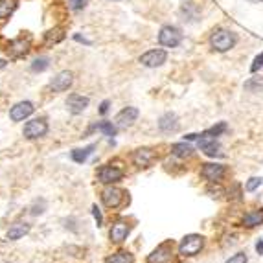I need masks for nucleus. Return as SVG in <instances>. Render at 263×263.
<instances>
[{"instance_id": "f257e3e1", "label": "nucleus", "mask_w": 263, "mask_h": 263, "mask_svg": "<svg viewBox=\"0 0 263 263\" xmlns=\"http://www.w3.org/2000/svg\"><path fill=\"white\" fill-rule=\"evenodd\" d=\"M237 42V35L230 30L219 28L210 35V46L216 52H228L235 46Z\"/></svg>"}, {"instance_id": "f03ea898", "label": "nucleus", "mask_w": 263, "mask_h": 263, "mask_svg": "<svg viewBox=\"0 0 263 263\" xmlns=\"http://www.w3.org/2000/svg\"><path fill=\"white\" fill-rule=\"evenodd\" d=\"M204 247V237L199 234H189V235H184L182 241L179 243V254L182 256H195L203 250Z\"/></svg>"}, {"instance_id": "7ed1b4c3", "label": "nucleus", "mask_w": 263, "mask_h": 263, "mask_svg": "<svg viewBox=\"0 0 263 263\" xmlns=\"http://www.w3.org/2000/svg\"><path fill=\"white\" fill-rule=\"evenodd\" d=\"M158 42L166 48H177L182 42V32L177 26H164L158 32Z\"/></svg>"}, {"instance_id": "20e7f679", "label": "nucleus", "mask_w": 263, "mask_h": 263, "mask_svg": "<svg viewBox=\"0 0 263 263\" xmlns=\"http://www.w3.org/2000/svg\"><path fill=\"white\" fill-rule=\"evenodd\" d=\"M46 133H48V122L44 120V118H35V120H30L28 124L24 125V131H22V134L28 140L42 138Z\"/></svg>"}, {"instance_id": "39448f33", "label": "nucleus", "mask_w": 263, "mask_h": 263, "mask_svg": "<svg viewBox=\"0 0 263 263\" xmlns=\"http://www.w3.org/2000/svg\"><path fill=\"white\" fill-rule=\"evenodd\" d=\"M168 59V54L166 50H162V48H155V50H149L146 52L144 56H140V63L144 66H148V68H157V66H162L166 63Z\"/></svg>"}, {"instance_id": "423d86ee", "label": "nucleus", "mask_w": 263, "mask_h": 263, "mask_svg": "<svg viewBox=\"0 0 263 263\" xmlns=\"http://www.w3.org/2000/svg\"><path fill=\"white\" fill-rule=\"evenodd\" d=\"M171 254H173V243L164 241L148 256V263H168L171 259Z\"/></svg>"}, {"instance_id": "0eeeda50", "label": "nucleus", "mask_w": 263, "mask_h": 263, "mask_svg": "<svg viewBox=\"0 0 263 263\" xmlns=\"http://www.w3.org/2000/svg\"><path fill=\"white\" fill-rule=\"evenodd\" d=\"M124 179V171L116 166H102L98 170V180L102 184H112Z\"/></svg>"}, {"instance_id": "6e6552de", "label": "nucleus", "mask_w": 263, "mask_h": 263, "mask_svg": "<svg viewBox=\"0 0 263 263\" xmlns=\"http://www.w3.org/2000/svg\"><path fill=\"white\" fill-rule=\"evenodd\" d=\"M199 149L206 155V157H217L221 155V144L217 142V138L208 136V134H199Z\"/></svg>"}, {"instance_id": "1a4fd4ad", "label": "nucleus", "mask_w": 263, "mask_h": 263, "mask_svg": "<svg viewBox=\"0 0 263 263\" xmlns=\"http://www.w3.org/2000/svg\"><path fill=\"white\" fill-rule=\"evenodd\" d=\"M155 160H157V153L153 151L151 148H138L133 153L134 166L138 168H149Z\"/></svg>"}, {"instance_id": "9d476101", "label": "nucleus", "mask_w": 263, "mask_h": 263, "mask_svg": "<svg viewBox=\"0 0 263 263\" xmlns=\"http://www.w3.org/2000/svg\"><path fill=\"white\" fill-rule=\"evenodd\" d=\"M225 171L226 168L223 164H217V162H212V164H203L201 168V177L210 182H217V180H221L225 177Z\"/></svg>"}, {"instance_id": "9b49d317", "label": "nucleus", "mask_w": 263, "mask_h": 263, "mask_svg": "<svg viewBox=\"0 0 263 263\" xmlns=\"http://www.w3.org/2000/svg\"><path fill=\"white\" fill-rule=\"evenodd\" d=\"M72 81H74L72 72L63 70V72H59V74L50 81V88L54 92H65V90H68V88L72 87Z\"/></svg>"}, {"instance_id": "f8f14e48", "label": "nucleus", "mask_w": 263, "mask_h": 263, "mask_svg": "<svg viewBox=\"0 0 263 263\" xmlns=\"http://www.w3.org/2000/svg\"><path fill=\"white\" fill-rule=\"evenodd\" d=\"M138 114L140 112L136 107H125V109H122V111L116 114L114 124L118 125V127H129V125H133L134 122H136Z\"/></svg>"}, {"instance_id": "ddd939ff", "label": "nucleus", "mask_w": 263, "mask_h": 263, "mask_svg": "<svg viewBox=\"0 0 263 263\" xmlns=\"http://www.w3.org/2000/svg\"><path fill=\"white\" fill-rule=\"evenodd\" d=\"M124 201V189L120 188H107L102 194V203L107 208H118Z\"/></svg>"}, {"instance_id": "4468645a", "label": "nucleus", "mask_w": 263, "mask_h": 263, "mask_svg": "<svg viewBox=\"0 0 263 263\" xmlns=\"http://www.w3.org/2000/svg\"><path fill=\"white\" fill-rule=\"evenodd\" d=\"M33 111H35V107H33L32 102H20L10 109V118L13 122H22L24 118L32 116Z\"/></svg>"}, {"instance_id": "2eb2a0df", "label": "nucleus", "mask_w": 263, "mask_h": 263, "mask_svg": "<svg viewBox=\"0 0 263 263\" xmlns=\"http://www.w3.org/2000/svg\"><path fill=\"white\" fill-rule=\"evenodd\" d=\"M158 129L164 134H171L179 131V116L175 112H166V114L160 116L158 120Z\"/></svg>"}, {"instance_id": "dca6fc26", "label": "nucleus", "mask_w": 263, "mask_h": 263, "mask_svg": "<svg viewBox=\"0 0 263 263\" xmlns=\"http://www.w3.org/2000/svg\"><path fill=\"white\" fill-rule=\"evenodd\" d=\"M88 98L87 96H81V94H70L68 100H66V107H68V111L72 114H81L88 107Z\"/></svg>"}, {"instance_id": "f3484780", "label": "nucleus", "mask_w": 263, "mask_h": 263, "mask_svg": "<svg viewBox=\"0 0 263 263\" xmlns=\"http://www.w3.org/2000/svg\"><path fill=\"white\" fill-rule=\"evenodd\" d=\"M131 232V226L127 225V223H114L111 228V241L112 243H122V241L127 240V235H129Z\"/></svg>"}, {"instance_id": "a211bd4d", "label": "nucleus", "mask_w": 263, "mask_h": 263, "mask_svg": "<svg viewBox=\"0 0 263 263\" xmlns=\"http://www.w3.org/2000/svg\"><path fill=\"white\" fill-rule=\"evenodd\" d=\"M180 15H182V19H184L186 22H197L199 17H201V11H199V8L195 6V2H186V4H182V8H180Z\"/></svg>"}, {"instance_id": "6ab92c4d", "label": "nucleus", "mask_w": 263, "mask_h": 263, "mask_svg": "<svg viewBox=\"0 0 263 263\" xmlns=\"http://www.w3.org/2000/svg\"><path fill=\"white\" fill-rule=\"evenodd\" d=\"M28 232H30V225H28V223H15L10 230H8L6 237H8L10 241H17V240H20V237H24V235L28 234Z\"/></svg>"}, {"instance_id": "aec40b11", "label": "nucleus", "mask_w": 263, "mask_h": 263, "mask_svg": "<svg viewBox=\"0 0 263 263\" xmlns=\"http://www.w3.org/2000/svg\"><path fill=\"white\" fill-rule=\"evenodd\" d=\"M171 155L177 158H188L194 155V148H192L189 144H186V140H184V142L173 144V146H171Z\"/></svg>"}, {"instance_id": "412c9836", "label": "nucleus", "mask_w": 263, "mask_h": 263, "mask_svg": "<svg viewBox=\"0 0 263 263\" xmlns=\"http://www.w3.org/2000/svg\"><path fill=\"white\" fill-rule=\"evenodd\" d=\"M94 149H96V146L90 144V146H87V148H83V149H74V151L70 153V157H72L74 162H78V164H83V162H87V158L92 155Z\"/></svg>"}, {"instance_id": "4be33fe9", "label": "nucleus", "mask_w": 263, "mask_h": 263, "mask_svg": "<svg viewBox=\"0 0 263 263\" xmlns=\"http://www.w3.org/2000/svg\"><path fill=\"white\" fill-rule=\"evenodd\" d=\"M105 263H134V256L127 250H120V252H114L112 256L105 258Z\"/></svg>"}, {"instance_id": "5701e85b", "label": "nucleus", "mask_w": 263, "mask_h": 263, "mask_svg": "<svg viewBox=\"0 0 263 263\" xmlns=\"http://www.w3.org/2000/svg\"><path fill=\"white\" fill-rule=\"evenodd\" d=\"M263 223V210H256V212H249L243 217V225L249 226V228H254Z\"/></svg>"}, {"instance_id": "b1692460", "label": "nucleus", "mask_w": 263, "mask_h": 263, "mask_svg": "<svg viewBox=\"0 0 263 263\" xmlns=\"http://www.w3.org/2000/svg\"><path fill=\"white\" fill-rule=\"evenodd\" d=\"M17 10V0H0V19L10 17Z\"/></svg>"}, {"instance_id": "393cba45", "label": "nucleus", "mask_w": 263, "mask_h": 263, "mask_svg": "<svg viewBox=\"0 0 263 263\" xmlns=\"http://www.w3.org/2000/svg\"><path fill=\"white\" fill-rule=\"evenodd\" d=\"M94 129L107 134V136H116V125L112 122H100V124L94 125Z\"/></svg>"}, {"instance_id": "a878e982", "label": "nucleus", "mask_w": 263, "mask_h": 263, "mask_svg": "<svg viewBox=\"0 0 263 263\" xmlns=\"http://www.w3.org/2000/svg\"><path fill=\"white\" fill-rule=\"evenodd\" d=\"M63 37H65L63 30H59V28L50 30V32L46 33V39H44V42H46V44H56V42L63 41Z\"/></svg>"}, {"instance_id": "bb28decb", "label": "nucleus", "mask_w": 263, "mask_h": 263, "mask_svg": "<svg viewBox=\"0 0 263 263\" xmlns=\"http://www.w3.org/2000/svg\"><path fill=\"white\" fill-rule=\"evenodd\" d=\"M261 87H263L261 78H250L249 81H245V90H249V92H259Z\"/></svg>"}, {"instance_id": "cd10ccee", "label": "nucleus", "mask_w": 263, "mask_h": 263, "mask_svg": "<svg viewBox=\"0 0 263 263\" xmlns=\"http://www.w3.org/2000/svg\"><path fill=\"white\" fill-rule=\"evenodd\" d=\"M225 131H226V124H225V122H219L217 125H213V127H210L208 131H204L203 134H208V136H213V138H217V136H221Z\"/></svg>"}, {"instance_id": "c85d7f7f", "label": "nucleus", "mask_w": 263, "mask_h": 263, "mask_svg": "<svg viewBox=\"0 0 263 263\" xmlns=\"http://www.w3.org/2000/svg\"><path fill=\"white\" fill-rule=\"evenodd\" d=\"M50 66V59L48 57H39L32 63V70L33 72H42V70H46Z\"/></svg>"}, {"instance_id": "c756f323", "label": "nucleus", "mask_w": 263, "mask_h": 263, "mask_svg": "<svg viewBox=\"0 0 263 263\" xmlns=\"http://www.w3.org/2000/svg\"><path fill=\"white\" fill-rule=\"evenodd\" d=\"M261 184H263V179H259V177H252V179H249L245 189H247V192H256Z\"/></svg>"}, {"instance_id": "7c9ffc66", "label": "nucleus", "mask_w": 263, "mask_h": 263, "mask_svg": "<svg viewBox=\"0 0 263 263\" xmlns=\"http://www.w3.org/2000/svg\"><path fill=\"white\" fill-rule=\"evenodd\" d=\"M88 4V0H70L68 6H70V10H74V11H81L85 10Z\"/></svg>"}, {"instance_id": "2f4dec72", "label": "nucleus", "mask_w": 263, "mask_h": 263, "mask_svg": "<svg viewBox=\"0 0 263 263\" xmlns=\"http://www.w3.org/2000/svg\"><path fill=\"white\" fill-rule=\"evenodd\" d=\"M261 68H263V52L256 56L252 66H250V72H252V74H256V72H258V70H261Z\"/></svg>"}, {"instance_id": "473e14b6", "label": "nucleus", "mask_w": 263, "mask_h": 263, "mask_svg": "<svg viewBox=\"0 0 263 263\" xmlns=\"http://www.w3.org/2000/svg\"><path fill=\"white\" fill-rule=\"evenodd\" d=\"M247 254L245 252H237L234 256H230V259H226V263H247Z\"/></svg>"}, {"instance_id": "72a5a7b5", "label": "nucleus", "mask_w": 263, "mask_h": 263, "mask_svg": "<svg viewBox=\"0 0 263 263\" xmlns=\"http://www.w3.org/2000/svg\"><path fill=\"white\" fill-rule=\"evenodd\" d=\"M92 213H94V219H96L98 226H102V225H103V217H102V212L98 210L96 204H94V206H92Z\"/></svg>"}, {"instance_id": "f704fd0d", "label": "nucleus", "mask_w": 263, "mask_h": 263, "mask_svg": "<svg viewBox=\"0 0 263 263\" xmlns=\"http://www.w3.org/2000/svg\"><path fill=\"white\" fill-rule=\"evenodd\" d=\"M109 105H111V103L107 102H102V105H100V112H102V114H107V111H109Z\"/></svg>"}, {"instance_id": "c9c22d12", "label": "nucleus", "mask_w": 263, "mask_h": 263, "mask_svg": "<svg viewBox=\"0 0 263 263\" xmlns=\"http://www.w3.org/2000/svg\"><path fill=\"white\" fill-rule=\"evenodd\" d=\"M256 250H258V254H263V240H258V243H256Z\"/></svg>"}]
</instances>
